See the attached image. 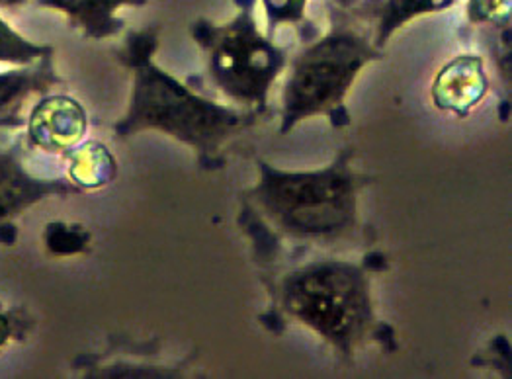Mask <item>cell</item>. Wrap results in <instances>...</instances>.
<instances>
[{
    "label": "cell",
    "instance_id": "6da1fadb",
    "mask_svg": "<svg viewBox=\"0 0 512 379\" xmlns=\"http://www.w3.org/2000/svg\"><path fill=\"white\" fill-rule=\"evenodd\" d=\"M159 26L129 30L118 61L131 73V94L126 114L114 124L116 137H131L143 131H159L188 145L200 169L206 172L225 167L223 147L255 126L260 116L219 104L198 88L172 77L155 63Z\"/></svg>",
    "mask_w": 512,
    "mask_h": 379
},
{
    "label": "cell",
    "instance_id": "7a4b0ae2",
    "mask_svg": "<svg viewBox=\"0 0 512 379\" xmlns=\"http://www.w3.org/2000/svg\"><path fill=\"white\" fill-rule=\"evenodd\" d=\"M374 260L362 262L321 258L292 266L284 274L264 276L272 307L260 321L282 333L288 319L325 340L342 360L350 362L368 340L393 344V331L378 321L370 274Z\"/></svg>",
    "mask_w": 512,
    "mask_h": 379
},
{
    "label": "cell",
    "instance_id": "3957f363",
    "mask_svg": "<svg viewBox=\"0 0 512 379\" xmlns=\"http://www.w3.org/2000/svg\"><path fill=\"white\" fill-rule=\"evenodd\" d=\"M352 161V147L323 169L282 170L256 161L258 180L245 192V202L282 241L339 243L356 231L358 196L372 182Z\"/></svg>",
    "mask_w": 512,
    "mask_h": 379
},
{
    "label": "cell",
    "instance_id": "277c9868",
    "mask_svg": "<svg viewBox=\"0 0 512 379\" xmlns=\"http://www.w3.org/2000/svg\"><path fill=\"white\" fill-rule=\"evenodd\" d=\"M329 32L315 36L288 63L280 133L311 118H327L335 129L350 126L346 96L364 67L385 59L368 26L327 0Z\"/></svg>",
    "mask_w": 512,
    "mask_h": 379
},
{
    "label": "cell",
    "instance_id": "5b68a950",
    "mask_svg": "<svg viewBox=\"0 0 512 379\" xmlns=\"http://www.w3.org/2000/svg\"><path fill=\"white\" fill-rule=\"evenodd\" d=\"M237 14L215 24L198 18L190 36L206 55V75L214 90L262 116L268 112L270 90L286 71L290 53L274 38L262 34L256 22V0H235Z\"/></svg>",
    "mask_w": 512,
    "mask_h": 379
},
{
    "label": "cell",
    "instance_id": "8992f818",
    "mask_svg": "<svg viewBox=\"0 0 512 379\" xmlns=\"http://www.w3.org/2000/svg\"><path fill=\"white\" fill-rule=\"evenodd\" d=\"M71 194H81V188L69 178H42L26 169L20 141L0 149V223L12 221L43 198Z\"/></svg>",
    "mask_w": 512,
    "mask_h": 379
},
{
    "label": "cell",
    "instance_id": "52a82bcc",
    "mask_svg": "<svg viewBox=\"0 0 512 379\" xmlns=\"http://www.w3.org/2000/svg\"><path fill=\"white\" fill-rule=\"evenodd\" d=\"M28 139L51 155H65L85 139V108L69 94H45L28 116Z\"/></svg>",
    "mask_w": 512,
    "mask_h": 379
},
{
    "label": "cell",
    "instance_id": "ba28073f",
    "mask_svg": "<svg viewBox=\"0 0 512 379\" xmlns=\"http://www.w3.org/2000/svg\"><path fill=\"white\" fill-rule=\"evenodd\" d=\"M67 81L57 73L53 51L38 61L22 65L8 73H0V129H20L26 126V108L32 98H42Z\"/></svg>",
    "mask_w": 512,
    "mask_h": 379
},
{
    "label": "cell",
    "instance_id": "9c48e42d",
    "mask_svg": "<svg viewBox=\"0 0 512 379\" xmlns=\"http://www.w3.org/2000/svg\"><path fill=\"white\" fill-rule=\"evenodd\" d=\"M489 92V77L485 73V61L479 55L466 53L448 61L436 75L430 94L432 104L440 112L468 118Z\"/></svg>",
    "mask_w": 512,
    "mask_h": 379
},
{
    "label": "cell",
    "instance_id": "30bf717a",
    "mask_svg": "<svg viewBox=\"0 0 512 379\" xmlns=\"http://www.w3.org/2000/svg\"><path fill=\"white\" fill-rule=\"evenodd\" d=\"M460 0H348L342 6L354 20L370 28L376 47L385 49L389 40L413 20L450 10Z\"/></svg>",
    "mask_w": 512,
    "mask_h": 379
},
{
    "label": "cell",
    "instance_id": "8fae6325",
    "mask_svg": "<svg viewBox=\"0 0 512 379\" xmlns=\"http://www.w3.org/2000/svg\"><path fill=\"white\" fill-rule=\"evenodd\" d=\"M38 6L61 12L88 40H108L126 30L118 16L122 8H139L149 0H34Z\"/></svg>",
    "mask_w": 512,
    "mask_h": 379
},
{
    "label": "cell",
    "instance_id": "7c38bea8",
    "mask_svg": "<svg viewBox=\"0 0 512 379\" xmlns=\"http://www.w3.org/2000/svg\"><path fill=\"white\" fill-rule=\"evenodd\" d=\"M63 157L69 163V180L81 188V192L104 188L118 176L114 155L100 141H83Z\"/></svg>",
    "mask_w": 512,
    "mask_h": 379
},
{
    "label": "cell",
    "instance_id": "4fadbf2b",
    "mask_svg": "<svg viewBox=\"0 0 512 379\" xmlns=\"http://www.w3.org/2000/svg\"><path fill=\"white\" fill-rule=\"evenodd\" d=\"M268 22V36L274 38L282 26H296L299 38L309 42L317 36V28L307 20L309 0H260Z\"/></svg>",
    "mask_w": 512,
    "mask_h": 379
},
{
    "label": "cell",
    "instance_id": "5bb4252c",
    "mask_svg": "<svg viewBox=\"0 0 512 379\" xmlns=\"http://www.w3.org/2000/svg\"><path fill=\"white\" fill-rule=\"evenodd\" d=\"M45 249L57 256L85 253L90 245V233L79 223L51 221L43 231Z\"/></svg>",
    "mask_w": 512,
    "mask_h": 379
},
{
    "label": "cell",
    "instance_id": "9a60e30c",
    "mask_svg": "<svg viewBox=\"0 0 512 379\" xmlns=\"http://www.w3.org/2000/svg\"><path fill=\"white\" fill-rule=\"evenodd\" d=\"M49 51H53V45L26 40L14 28H10L8 22L0 18V63L28 65L38 61Z\"/></svg>",
    "mask_w": 512,
    "mask_h": 379
},
{
    "label": "cell",
    "instance_id": "2e32d148",
    "mask_svg": "<svg viewBox=\"0 0 512 379\" xmlns=\"http://www.w3.org/2000/svg\"><path fill=\"white\" fill-rule=\"evenodd\" d=\"M466 18L477 28L511 22V0H468Z\"/></svg>",
    "mask_w": 512,
    "mask_h": 379
},
{
    "label": "cell",
    "instance_id": "e0dca14e",
    "mask_svg": "<svg viewBox=\"0 0 512 379\" xmlns=\"http://www.w3.org/2000/svg\"><path fill=\"white\" fill-rule=\"evenodd\" d=\"M32 321L26 313L20 309H6L0 303V350L12 342V340H22L30 333Z\"/></svg>",
    "mask_w": 512,
    "mask_h": 379
},
{
    "label": "cell",
    "instance_id": "ac0fdd59",
    "mask_svg": "<svg viewBox=\"0 0 512 379\" xmlns=\"http://www.w3.org/2000/svg\"><path fill=\"white\" fill-rule=\"evenodd\" d=\"M16 239H18V227L12 221L0 223V245L10 247L16 243Z\"/></svg>",
    "mask_w": 512,
    "mask_h": 379
},
{
    "label": "cell",
    "instance_id": "d6986e66",
    "mask_svg": "<svg viewBox=\"0 0 512 379\" xmlns=\"http://www.w3.org/2000/svg\"><path fill=\"white\" fill-rule=\"evenodd\" d=\"M28 0H0V8H18L24 6Z\"/></svg>",
    "mask_w": 512,
    "mask_h": 379
},
{
    "label": "cell",
    "instance_id": "ffe728a7",
    "mask_svg": "<svg viewBox=\"0 0 512 379\" xmlns=\"http://www.w3.org/2000/svg\"><path fill=\"white\" fill-rule=\"evenodd\" d=\"M331 2H335V4H346L348 0H331Z\"/></svg>",
    "mask_w": 512,
    "mask_h": 379
}]
</instances>
